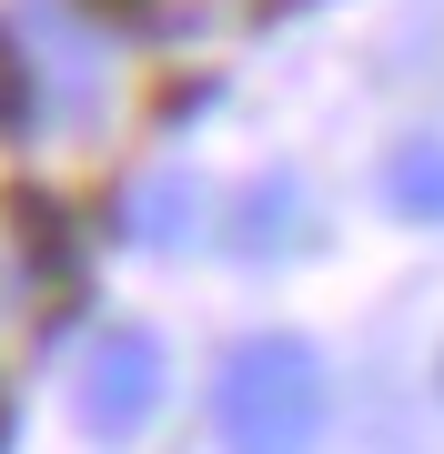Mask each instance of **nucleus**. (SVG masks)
I'll return each mask as SVG.
<instances>
[{
  "instance_id": "nucleus-4",
  "label": "nucleus",
  "mask_w": 444,
  "mask_h": 454,
  "mask_svg": "<svg viewBox=\"0 0 444 454\" xmlns=\"http://www.w3.org/2000/svg\"><path fill=\"white\" fill-rule=\"evenodd\" d=\"M0 121H20V61H11V41H0Z\"/></svg>"
},
{
  "instance_id": "nucleus-2",
  "label": "nucleus",
  "mask_w": 444,
  "mask_h": 454,
  "mask_svg": "<svg viewBox=\"0 0 444 454\" xmlns=\"http://www.w3.org/2000/svg\"><path fill=\"white\" fill-rule=\"evenodd\" d=\"M152 404H162V343H152L142 324H112L82 354V394H71V414H82L91 444H132Z\"/></svg>"
},
{
  "instance_id": "nucleus-3",
  "label": "nucleus",
  "mask_w": 444,
  "mask_h": 454,
  "mask_svg": "<svg viewBox=\"0 0 444 454\" xmlns=\"http://www.w3.org/2000/svg\"><path fill=\"white\" fill-rule=\"evenodd\" d=\"M384 202L404 212V223H444V142H394V162H384Z\"/></svg>"
},
{
  "instance_id": "nucleus-1",
  "label": "nucleus",
  "mask_w": 444,
  "mask_h": 454,
  "mask_svg": "<svg viewBox=\"0 0 444 454\" xmlns=\"http://www.w3.org/2000/svg\"><path fill=\"white\" fill-rule=\"evenodd\" d=\"M222 454H313L323 434V354L303 333H243L213 373Z\"/></svg>"
}]
</instances>
